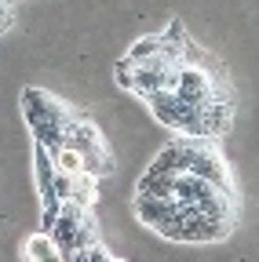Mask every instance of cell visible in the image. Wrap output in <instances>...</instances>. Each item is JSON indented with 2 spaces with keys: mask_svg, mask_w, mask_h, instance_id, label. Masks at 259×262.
Segmentation results:
<instances>
[{
  "mask_svg": "<svg viewBox=\"0 0 259 262\" xmlns=\"http://www.w3.org/2000/svg\"><path fill=\"white\" fill-rule=\"evenodd\" d=\"M110 262H121V258H110Z\"/></svg>",
  "mask_w": 259,
  "mask_h": 262,
  "instance_id": "obj_8",
  "label": "cell"
},
{
  "mask_svg": "<svg viewBox=\"0 0 259 262\" xmlns=\"http://www.w3.org/2000/svg\"><path fill=\"white\" fill-rule=\"evenodd\" d=\"M62 146L73 149L84 157V168L91 179H103L113 171V160H110V146L103 139V131L95 127L91 120H73V127L66 131V139H62Z\"/></svg>",
  "mask_w": 259,
  "mask_h": 262,
  "instance_id": "obj_4",
  "label": "cell"
},
{
  "mask_svg": "<svg viewBox=\"0 0 259 262\" xmlns=\"http://www.w3.org/2000/svg\"><path fill=\"white\" fill-rule=\"evenodd\" d=\"M179 175H197V179L212 182L223 193H234V175H230L226 160L215 153V146L208 139H186V142H179Z\"/></svg>",
  "mask_w": 259,
  "mask_h": 262,
  "instance_id": "obj_2",
  "label": "cell"
},
{
  "mask_svg": "<svg viewBox=\"0 0 259 262\" xmlns=\"http://www.w3.org/2000/svg\"><path fill=\"white\" fill-rule=\"evenodd\" d=\"M66 201L77 204V208H84V211H91L95 201H99V179H91V175L70 179V196H66ZM66 201H62V204H66Z\"/></svg>",
  "mask_w": 259,
  "mask_h": 262,
  "instance_id": "obj_5",
  "label": "cell"
},
{
  "mask_svg": "<svg viewBox=\"0 0 259 262\" xmlns=\"http://www.w3.org/2000/svg\"><path fill=\"white\" fill-rule=\"evenodd\" d=\"M11 18H15V15H11V8H8V0H0V33L11 26Z\"/></svg>",
  "mask_w": 259,
  "mask_h": 262,
  "instance_id": "obj_7",
  "label": "cell"
},
{
  "mask_svg": "<svg viewBox=\"0 0 259 262\" xmlns=\"http://www.w3.org/2000/svg\"><path fill=\"white\" fill-rule=\"evenodd\" d=\"M26 262H66V255L48 233H33L26 241Z\"/></svg>",
  "mask_w": 259,
  "mask_h": 262,
  "instance_id": "obj_6",
  "label": "cell"
},
{
  "mask_svg": "<svg viewBox=\"0 0 259 262\" xmlns=\"http://www.w3.org/2000/svg\"><path fill=\"white\" fill-rule=\"evenodd\" d=\"M48 237L62 248V255H73V251H88L91 244H99V226H95L91 211L66 201V204H58V219Z\"/></svg>",
  "mask_w": 259,
  "mask_h": 262,
  "instance_id": "obj_3",
  "label": "cell"
},
{
  "mask_svg": "<svg viewBox=\"0 0 259 262\" xmlns=\"http://www.w3.org/2000/svg\"><path fill=\"white\" fill-rule=\"evenodd\" d=\"M22 117L33 131V142L44 149H58L66 131L73 127V110L44 88H22Z\"/></svg>",
  "mask_w": 259,
  "mask_h": 262,
  "instance_id": "obj_1",
  "label": "cell"
}]
</instances>
